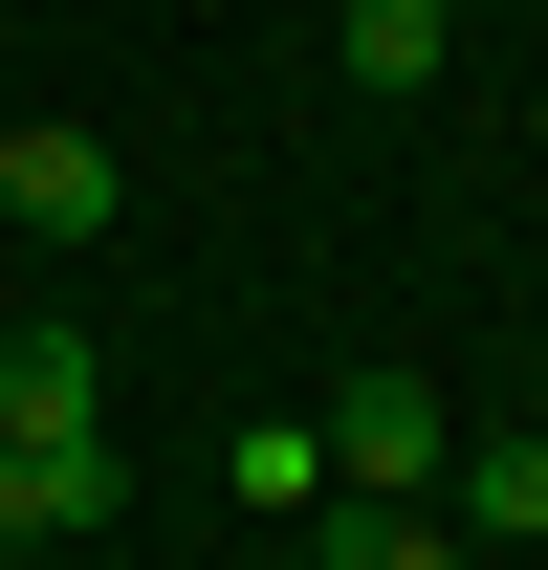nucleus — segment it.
Wrapping results in <instances>:
<instances>
[{
    "label": "nucleus",
    "instance_id": "1",
    "mask_svg": "<svg viewBox=\"0 0 548 570\" xmlns=\"http://www.w3.org/2000/svg\"><path fill=\"white\" fill-rule=\"evenodd\" d=\"M110 219H133V154L67 110H0V242H110Z\"/></svg>",
    "mask_w": 548,
    "mask_h": 570
},
{
    "label": "nucleus",
    "instance_id": "2",
    "mask_svg": "<svg viewBox=\"0 0 548 570\" xmlns=\"http://www.w3.org/2000/svg\"><path fill=\"white\" fill-rule=\"evenodd\" d=\"M307 439H330V483H351V504H439V461H461V439H439V395H417L395 352L351 373V395H330Z\"/></svg>",
    "mask_w": 548,
    "mask_h": 570
},
{
    "label": "nucleus",
    "instance_id": "3",
    "mask_svg": "<svg viewBox=\"0 0 548 570\" xmlns=\"http://www.w3.org/2000/svg\"><path fill=\"white\" fill-rule=\"evenodd\" d=\"M0 439H110V373L67 307H0Z\"/></svg>",
    "mask_w": 548,
    "mask_h": 570
},
{
    "label": "nucleus",
    "instance_id": "4",
    "mask_svg": "<svg viewBox=\"0 0 548 570\" xmlns=\"http://www.w3.org/2000/svg\"><path fill=\"white\" fill-rule=\"evenodd\" d=\"M110 527V439H0V549H67Z\"/></svg>",
    "mask_w": 548,
    "mask_h": 570
},
{
    "label": "nucleus",
    "instance_id": "5",
    "mask_svg": "<svg viewBox=\"0 0 548 570\" xmlns=\"http://www.w3.org/2000/svg\"><path fill=\"white\" fill-rule=\"evenodd\" d=\"M330 67L395 110V88H439V67H461V0H330Z\"/></svg>",
    "mask_w": 548,
    "mask_h": 570
},
{
    "label": "nucleus",
    "instance_id": "6",
    "mask_svg": "<svg viewBox=\"0 0 548 570\" xmlns=\"http://www.w3.org/2000/svg\"><path fill=\"white\" fill-rule=\"evenodd\" d=\"M439 483H461V504H439V527H461L482 570H505V549H548V439H461Z\"/></svg>",
    "mask_w": 548,
    "mask_h": 570
},
{
    "label": "nucleus",
    "instance_id": "7",
    "mask_svg": "<svg viewBox=\"0 0 548 570\" xmlns=\"http://www.w3.org/2000/svg\"><path fill=\"white\" fill-rule=\"evenodd\" d=\"M307 570H482V549L439 527V504H351L330 483V504H307Z\"/></svg>",
    "mask_w": 548,
    "mask_h": 570
},
{
    "label": "nucleus",
    "instance_id": "8",
    "mask_svg": "<svg viewBox=\"0 0 548 570\" xmlns=\"http://www.w3.org/2000/svg\"><path fill=\"white\" fill-rule=\"evenodd\" d=\"M219 461H242V504H330V439H307V417H242Z\"/></svg>",
    "mask_w": 548,
    "mask_h": 570
}]
</instances>
